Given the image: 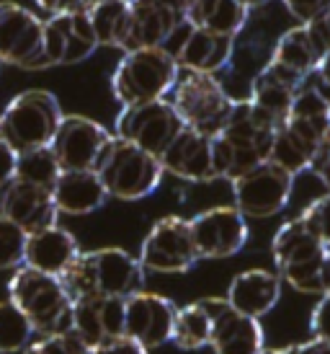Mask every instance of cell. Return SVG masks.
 <instances>
[{"instance_id": "1", "label": "cell", "mask_w": 330, "mask_h": 354, "mask_svg": "<svg viewBox=\"0 0 330 354\" xmlns=\"http://www.w3.org/2000/svg\"><path fill=\"white\" fill-rule=\"evenodd\" d=\"M70 300L86 297H129L145 285V266L124 248L80 251L78 259L59 274Z\"/></svg>"}, {"instance_id": "2", "label": "cell", "mask_w": 330, "mask_h": 354, "mask_svg": "<svg viewBox=\"0 0 330 354\" xmlns=\"http://www.w3.org/2000/svg\"><path fill=\"white\" fill-rule=\"evenodd\" d=\"M325 254L328 246L312 233L302 215L284 223L271 241L279 279L304 295L320 297L325 292Z\"/></svg>"}, {"instance_id": "3", "label": "cell", "mask_w": 330, "mask_h": 354, "mask_svg": "<svg viewBox=\"0 0 330 354\" xmlns=\"http://www.w3.org/2000/svg\"><path fill=\"white\" fill-rule=\"evenodd\" d=\"M8 300H13L21 313L29 318L34 334H70L72 300L59 282V277L37 272L31 266H19L8 282Z\"/></svg>"}, {"instance_id": "4", "label": "cell", "mask_w": 330, "mask_h": 354, "mask_svg": "<svg viewBox=\"0 0 330 354\" xmlns=\"http://www.w3.org/2000/svg\"><path fill=\"white\" fill-rule=\"evenodd\" d=\"M165 99L171 101L186 129H194L206 138H217L222 132L235 104L217 75L194 70H181Z\"/></svg>"}, {"instance_id": "5", "label": "cell", "mask_w": 330, "mask_h": 354, "mask_svg": "<svg viewBox=\"0 0 330 354\" xmlns=\"http://www.w3.org/2000/svg\"><path fill=\"white\" fill-rule=\"evenodd\" d=\"M62 117L59 101L49 91H23L0 114V140L16 153L49 148Z\"/></svg>"}, {"instance_id": "6", "label": "cell", "mask_w": 330, "mask_h": 354, "mask_svg": "<svg viewBox=\"0 0 330 354\" xmlns=\"http://www.w3.org/2000/svg\"><path fill=\"white\" fill-rule=\"evenodd\" d=\"M178 73L181 68H178L175 57L163 47L124 52V57L119 59L114 78H111L114 99L122 106L165 99L173 88Z\"/></svg>"}, {"instance_id": "7", "label": "cell", "mask_w": 330, "mask_h": 354, "mask_svg": "<svg viewBox=\"0 0 330 354\" xmlns=\"http://www.w3.org/2000/svg\"><path fill=\"white\" fill-rule=\"evenodd\" d=\"M96 174L108 197L135 202L150 197L160 187L165 171L155 156L114 135L98 160Z\"/></svg>"}, {"instance_id": "8", "label": "cell", "mask_w": 330, "mask_h": 354, "mask_svg": "<svg viewBox=\"0 0 330 354\" xmlns=\"http://www.w3.org/2000/svg\"><path fill=\"white\" fill-rule=\"evenodd\" d=\"M181 129H184V122L168 99L122 106L117 117V138L142 148L157 160L165 153V148L181 135Z\"/></svg>"}, {"instance_id": "9", "label": "cell", "mask_w": 330, "mask_h": 354, "mask_svg": "<svg viewBox=\"0 0 330 354\" xmlns=\"http://www.w3.org/2000/svg\"><path fill=\"white\" fill-rule=\"evenodd\" d=\"M0 62L44 70V19L19 3H0Z\"/></svg>"}, {"instance_id": "10", "label": "cell", "mask_w": 330, "mask_h": 354, "mask_svg": "<svg viewBox=\"0 0 330 354\" xmlns=\"http://www.w3.org/2000/svg\"><path fill=\"white\" fill-rule=\"evenodd\" d=\"M139 264L157 274H184L199 261L191 225L186 217L171 215L157 220L139 248Z\"/></svg>"}, {"instance_id": "11", "label": "cell", "mask_w": 330, "mask_h": 354, "mask_svg": "<svg viewBox=\"0 0 330 354\" xmlns=\"http://www.w3.org/2000/svg\"><path fill=\"white\" fill-rule=\"evenodd\" d=\"M294 176L269 160L233 178L235 209L243 217H273L289 205Z\"/></svg>"}, {"instance_id": "12", "label": "cell", "mask_w": 330, "mask_h": 354, "mask_svg": "<svg viewBox=\"0 0 330 354\" xmlns=\"http://www.w3.org/2000/svg\"><path fill=\"white\" fill-rule=\"evenodd\" d=\"M114 135L104 124L80 114H65L52 140V153L62 171H96Z\"/></svg>"}, {"instance_id": "13", "label": "cell", "mask_w": 330, "mask_h": 354, "mask_svg": "<svg viewBox=\"0 0 330 354\" xmlns=\"http://www.w3.org/2000/svg\"><path fill=\"white\" fill-rule=\"evenodd\" d=\"M199 259H230L248 243V223L235 207H212L188 220Z\"/></svg>"}, {"instance_id": "14", "label": "cell", "mask_w": 330, "mask_h": 354, "mask_svg": "<svg viewBox=\"0 0 330 354\" xmlns=\"http://www.w3.org/2000/svg\"><path fill=\"white\" fill-rule=\"evenodd\" d=\"M163 50H168L175 57L181 70H194V73H206L217 75V70H222L235 50V39L220 37L206 29H196L188 21H184L173 37L168 39Z\"/></svg>"}, {"instance_id": "15", "label": "cell", "mask_w": 330, "mask_h": 354, "mask_svg": "<svg viewBox=\"0 0 330 354\" xmlns=\"http://www.w3.org/2000/svg\"><path fill=\"white\" fill-rule=\"evenodd\" d=\"M175 308L168 297L155 292H135L124 300V336L135 339L137 344L160 349L173 336Z\"/></svg>"}, {"instance_id": "16", "label": "cell", "mask_w": 330, "mask_h": 354, "mask_svg": "<svg viewBox=\"0 0 330 354\" xmlns=\"http://www.w3.org/2000/svg\"><path fill=\"white\" fill-rule=\"evenodd\" d=\"M57 215L59 212L52 202V192L47 189L26 184L16 176L0 184V217L16 223L26 236L49 225H57Z\"/></svg>"}, {"instance_id": "17", "label": "cell", "mask_w": 330, "mask_h": 354, "mask_svg": "<svg viewBox=\"0 0 330 354\" xmlns=\"http://www.w3.org/2000/svg\"><path fill=\"white\" fill-rule=\"evenodd\" d=\"M212 315L214 354H258L263 352V326L255 318L233 310L224 297H204Z\"/></svg>"}, {"instance_id": "18", "label": "cell", "mask_w": 330, "mask_h": 354, "mask_svg": "<svg viewBox=\"0 0 330 354\" xmlns=\"http://www.w3.org/2000/svg\"><path fill=\"white\" fill-rule=\"evenodd\" d=\"M129 29L122 41V50H153V47H165L173 31L184 24V13L165 8L155 0H132L129 3Z\"/></svg>"}, {"instance_id": "19", "label": "cell", "mask_w": 330, "mask_h": 354, "mask_svg": "<svg viewBox=\"0 0 330 354\" xmlns=\"http://www.w3.org/2000/svg\"><path fill=\"white\" fill-rule=\"evenodd\" d=\"M160 166L163 171L173 174L175 178H184V181H199V184L214 181L217 171H214L212 158V138L184 127L181 135L160 156Z\"/></svg>"}, {"instance_id": "20", "label": "cell", "mask_w": 330, "mask_h": 354, "mask_svg": "<svg viewBox=\"0 0 330 354\" xmlns=\"http://www.w3.org/2000/svg\"><path fill=\"white\" fill-rule=\"evenodd\" d=\"M279 297H282V279L276 272L245 269V272L233 277L224 300L233 310L258 321L266 313H271L279 303Z\"/></svg>"}, {"instance_id": "21", "label": "cell", "mask_w": 330, "mask_h": 354, "mask_svg": "<svg viewBox=\"0 0 330 354\" xmlns=\"http://www.w3.org/2000/svg\"><path fill=\"white\" fill-rule=\"evenodd\" d=\"M80 254V246L75 236L59 225H49L44 230H37L26 238V254L23 266H31L37 272L59 277Z\"/></svg>"}, {"instance_id": "22", "label": "cell", "mask_w": 330, "mask_h": 354, "mask_svg": "<svg viewBox=\"0 0 330 354\" xmlns=\"http://www.w3.org/2000/svg\"><path fill=\"white\" fill-rule=\"evenodd\" d=\"M108 199L96 171H62L52 187V202L57 212L72 217L90 215Z\"/></svg>"}, {"instance_id": "23", "label": "cell", "mask_w": 330, "mask_h": 354, "mask_svg": "<svg viewBox=\"0 0 330 354\" xmlns=\"http://www.w3.org/2000/svg\"><path fill=\"white\" fill-rule=\"evenodd\" d=\"M251 10L237 0H184V19L196 26L220 37L235 39L248 24Z\"/></svg>"}, {"instance_id": "24", "label": "cell", "mask_w": 330, "mask_h": 354, "mask_svg": "<svg viewBox=\"0 0 330 354\" xmlns=\"http://www.w3.org/2000/svg\"><path fill=\"white\" fill-rule=\"evenodd\" d=\"M318 59H320V55H318V50L312 47L307 26L300 24V26L289 29L282 39L276 41V47H273L269 62L276 65V68H282L284 73L294 75V78L304 80L312 75V70H315V65H318Z\"/></svg>"}, {"instance_id": "25", "label": "cell", "mask_w": 330, "mask_h": 354, "mask_svg": "<svg viewBox=\"0 0 330 354\" xmlns=\"http://www.w3.org/2000/svg\"><path fill=\"white\" fill-rule=\"evenodd\" d=\"M178 349H204L212 342V315L204 300L188 303L175 310L173 336H171Z\"/></svg>"}, {"instance_id": "26", "label": "cell", "mask_w": 330, "mask_h": 354, "mask_svg": "<svg viewBox=\"0 0 330 354\" xmlns=\"http://www.w3.org/2000/svg\"><path fill=\"white\" fill-rule=\"evenodd\" d=\"M55 21H57L59 31H62V41H65L62 65L83 62L98 50L96 31H93L88 13H59V16H55Z\"/></svg>"}, {"instance_id": "27", "label": "cell", "mask_w": 330, "mask_h": 354, "mask_svg": "<svg viewBox=\"0 0 330 354\" xmlns=\"http://www.w3.org/2000/svg\"><path fill=\"white\" fill-rule=\"evenodd\" d=\"M129 10L132 6L126 0H98L88 10V19L93 24L98 47H122V41L129 29Z\"/></svg>"}, {"instance_id": "28", "label": "cell", "mask_w": 330, "mask_h": 354, "mask_svg": "<svg viewBox=\"0 0 330 354\" xmlns=\"http://www.w3.org/2000/svg\"><path fill=\"white\" fill-rule=\"evenodd\" d=\"M294 93H297L294 88L284 86V83H279L276 78H271L269 73H263L261 70V73H258V78L253 80L248 101L261 111L263 117H269L273 124L279 127L284 119H287V114H289Z\"/></svg>"}, {"instance_id": "29", "label": "cell", "mask_w": 330, "mask_h": 354, "mask_svg": "<svg viewBox=\"0 0 330 354\" xmlns=\"http://www.w3.org/2000/svg\"><path fill=\"white\" fill-rule=\"evenodd\" d=\"M266 160L273 163V166L284 168L287 174L294 176L300 171H310L312 163H315V156L284 124H279L271 138V148H269V158Z\"/></svg>"}, {"instance_id": "30", "label": "cell", "mask_w": 330, "mask_h": 354, "mask_svg": "<svg viewBox=\"0 0 330 354\" xmlns=\"http://www.w3.org/2000/svg\"><path fill=\"white\" fill-rule=\"evenodd\" d=\"M34 342V326L13 300H0V354H19Z\"/></svg>"}, {"instance_id": "31", "label": "cell", "mask_w": 330, "mask_h": 354, "mask_svg": "<svg viewBox=\"0 0 330 354\" xmlns=\"http://www.w3.org/2000/svg\"><path fill=\"white\" fill-rule=\"evenodd\" d=\"M59 174H62V168H59L52 148L19 153V160H16V178H21V181L52 192V187H55V181H57Z\"/></svg>"}, {"instance_id": "32", "label": "cell", "mask_w": 330, "mask_h": 354, "mask_svg": "<svg viewBox=\"0 0 330 354\" xmlns=\"http://www.w3.org/2000/svg\"><path fill=\"white\" fill-rule=\"evenodd\" d=\"M26 233L16 223L0 217V272H16L23 266V254H26Z\"/></svg>"}, {"instance_id": "33", "label": "cell", "mask_w": 330, "mask_h": 354, "mask_svg": "<svg viewBox=\"0 0 330 354\" xmlns=\"http://www.w3.org/2000/svg\"><path fill=\"white\" fill-rule=\"evenodd\" d=\"M302 220H304V223L312 227V233L330 248V192L318 199H312L310 205L304 207Z\"/></svg>"}, {"instance_id": "34", "label": "cell", "mask_w": 330, "mask_h": 354, "mask_svg": "<svg viewBox=\"0 0 330 354\" xmlns=\"http://www.w3.org/2000/svg\"><path fill=\"white\" fill-rule=\"evenodd\" d=\"M124 300L126 297H98V313L106 339L124 336Z\"/></svg>"}, {"instance_id": "35", "label": "cell", "mask_w": 330, "mask_h": 354, "mask_svg": "<svg viewBox=\"0 0 330 354\" xmlns=\"http://www.w3.org/2000/svg\"><path fill=\"white\" fill-rule=\"evenodd\" d=\"M88 349L80 344L72 334L62 336H41L37 342H31L21 354H86Z\"/></svg>"}, {"instance_id": "36", "label": "cell", "mask_w": 330, "mask_h": 354, "mask_svg": "<svg viewBox=\"0 0 330 354\" xmlns=\"http://www.w3.org/2000/svg\"><path fill=\"white\" fill-rule=\"evenodd\" d=\"M310 334L318 342L330 344V292H322L320 300L315 303L310 315Z\"/></svg>"}, {"instance_id": "37", "label": "cell", "mask_w": 330, "mask_h": 354, "mask_svg": "<svg viewBox=\"0 0 330 354\" xmlns=\"http://www.w3.org/2000/svg\"><path fill=\"white\" fill-rule=\"evenodd\" d=\"M284 6L300 24H310L330 8V0H284Z\"/></svg>"}, {"instance_id": "38", "label": "cell", "mask_w": 330, "mask_h": 354, "mask_svg": "<svg viewBox=\"0 0 330 354\" xmlns=\"http://www.w3.org/2000/svg\"><path fill=\"white\" fill-rule=\"evenodd\" d=\"M98 0H41L37 3L47 16H59V13H88Z\"/></svg>"}, {"instance_id": "39", "label": "cell", "mask_w": 330, "mask_h": 354, "mask_svg": "<svg viewBox=\"0 0 330 354\" xmlns=\"http://www.w3.org/2000/svg\"><path fill=\"white\" fill-rule=\"evenodd\" d=\"M86 354H150L142 344H137L129 336H119V339H108L104 344L88 349Z\"/></svg>"}, {"instance_id": "40", "label": "cell", "mask_w": 330, "mask_h": 354, "mask_svg": "<svg viewBox=\"0 0 330 354\" xmlns=\"http://www.w3.org/2000/svg\"><path fill=\"white\" fill-rule=\"evenodd\" d=\"M16 160H19V153L0 140V184L16 176Z\"/></svg>"}, {"instance_id": "41", "label": "cell", "mask_w": 330, "mask_h": 354, "mask_svg": "<svg viewBox=\"0 0 330 354\" xmlns=\"http://www.w3.org/2000/svg\"><path fill=\"white\" fill-rule=\"evenodd\" d=\"M312 75H315V80H318L315 88L320 91L322 96L330 101V52H325V55L318 59V65H315V70H312Z\"/></svg>"}, {"instance_id": "42", "label": "cell", "mask_w": 330, "mask_h": 354, "mask_svg": "<svg viewBox=\"0 0 330 354\" xmlns=\"http://www.w3.org/2000/svg\"><path fill=\"white\" fill-rule=\"evenodd\" d=\"M291 354H330V344L328 342L310 339V342H302V344L291 346Z\"/></svg>"}, {"instance_id": "43", "label": "cell", "mask_w": 330, "mask_h": 354, "mask_svg": "<svg viewBox=\"0 0 330 354\" xmlns=\"http://www.w3.org/2000/svg\"><path fill=\"white\" fill-rule=\"evenodd\" d=\"M310 171H315V174L320 176V181L325 184V187H328V192H330V145L322 150L320 158L315 160V166H312Z\"/></svg>"}, {"instance_id": "44", "label": "cell", "mask_w": 330, "mask_h": 354, "mask_svg": "<svg viewBox=\"0 0 330 354\" xmlns=\"http://www.w3.org/2000/svg\"><path fill=\"white\" fill-rule=\"evenodd\" d=\"M240 6H245V8L251 10V8H261V6H266L269 0H237Z\"/></svg>"}, {"instance_id": "45", "label": "cell", "mask_w": 330, "mask_h": 354, "mask_svg": "<svg viewBox=\"0 0 330 354\" xmlns=\"http://www.w3.org/2000/svg\"><path fill=\"white\" fill-rule=\"evenodd\" d=\"M320 21H322V29H325V37H328V44H330V8L322 13Z\"/></svg>"}, {"instance_id": "46", "label": "cell", "mask_w": 330, "mask_h": 354, "mask_svg": "<svg viewBox=\"0 0 330 354\" xmlns=\"http://www.w3.org/2000/svg\"><path fill=\"white\" fill-rule=\"evenodd\" d=\"M325 292H330V248L325 254Z\"/></svg>"}, {"instance_id": "47", "label": "cell", "mask_w": 330, "mask_h": 354, "mask_svg": "<svg viewBox=\"0 0 330 354\" xmlns=\"http://www.w3.org/2000/svg\"><path fill=\"white\" fill-rule=\"evenodd\" d=\"M258 354H291V346H284V349H263Z\"/></svg>"}, {"instance_id": "48", "label": "cell", "mask_w": 330, "mask_h": 354, "mask_svg": "<svg viewBox=\"0 0 330 354\" xmlns=\"http://www.w3.org/2000/svg\"><path fill=\"white\" fill-rule=\"evenodd\" d=\"M126 3H132V0H126Z\"/></svg>"}, {"instance_id": "49", "label": "cell", "mask_w": 330, "mask_h": 354, "mask_svg": "<svg viewBox=\"0 0 330 354\" xmlns=\"http://www.w3.org/2000/svg\"><path fill=\"white\" fill-rule=\"evenodd\" d=\"M37 3H41V0H37Z\"/></svg>"}]
</instances>
